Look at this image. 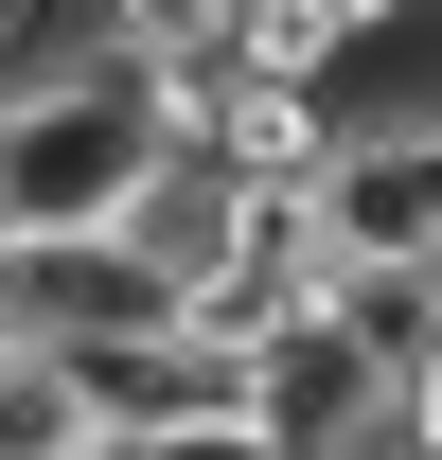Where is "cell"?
<instances>
[{
	"label": "cell",
	"mask_w": 442,
	"mask_h": 460,
	"mask_svg": "<svg viewBox=\"0 0 442 460\" xmlns=\"http://www.w3.org/2000/svg\"><path fill=\"white\" fill-rule=\"evenodd\" d=\"M319 248L336 266H442V107H354L319 177Z\"/></svg>",
	"instance_id": "2"
},
{
	"label": "cell",
	"mask_w": 442,
	"mask_h": 460,
	"mask_svg": "<svg viewBox=\"0 0 442 460\" xmlns=\"http://www.w3.org/2000/svg\"><path fill=\"white\" fill-rule=\"evenodd\" d=\"M71 443H107L89 372H71L54 337H0V460H71Z\"/></svg>",
	"instance_id": "3"
},
{
	"label": "cell",
	"mask_w": 442,
	"mask_h": 460,
	"mask_svg": "<svg viewBox=\"0 0 442 460\" xmlns=\"http://www.w3.org/2000/svg\"><path fill=\"white\" fill-rule=\"evenodd\" d=\"M142 460H301V443H283L266 407H230V425H160V443H142Z\"/></svg>",
	"instance_id": "4"
},
{
	"label": "cell",
	"mask_w": 442,
	"mask_h": 460,
	"mask_svg": "<svg viewBox=\"0 0 442 460\" xmlns=\"http://www.w3.org/2000/svg\"><path fill=\"white\" fill-rule=\"evenodd\" d=\"M177 160H195V142H177V89L142 54L54 36L36 71H0V230H18V248H124V230L160 213Z\"/></svg>",
	"instance_id": "1"
}]
</instances>
